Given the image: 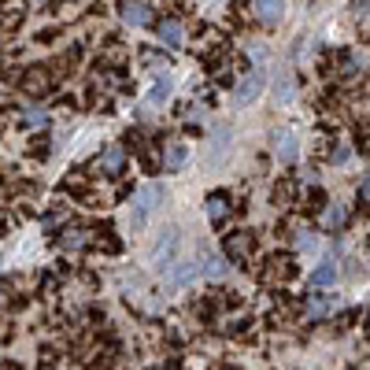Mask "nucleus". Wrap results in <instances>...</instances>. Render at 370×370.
<instances>
[{
	"label": "nucleus",
	"instance_id": "obj_1",
	"mask_svg": "<svg viewBox=\"0 0 370 370\" xmlns=\"http://www.w3.org/2000/svg\"><path fill=\"white\" fill-rule=\"evenodd\" d=\"M159 200H163V189L159 185H145V189L134 197V204H130V230L141 234L148 226V215L159 208Z\"/></svg>",
	"mask_w": 370,
	"mask_h": 370
},
{
	"label": "nucleus",
	"instance_id": "obj_2",
	"mask_svg": "<svg viewBox=\"0 0 370 370\" xmlns=\"http://www.w3.org/2000/svg\"><path fill=\"white\" fill-rule=\"evenodd\" d=\"M178 248H182V230L178 226H167V230L156 237V245H152V267L167 270L174 259H178Z\"/></svg>",
	"mask_w": 370,
	"mask_h": 370
},
{
	"label": "nucleus",
	"instance_id": "obj_3",
	"mask_svg": "<svg viewBox=\"0 0 370 370\" xmlns=\"http://www.w3.org/2000/svg\"><path fill=\"white\" fill-rule=\"evenodd\" d=\"M96 167H100V174H107V178L123 174V167H126V145H107L100 152V159H96Z\"/></svg>",
	"mask_w": 370,
	"mask_h": 370
},
{
	"label": "nucleus",
	"instance_id": "obj_4",
	"mask_svg": "<svg viewBox=\"0 0 370 370\" xmlns=\"http://www.w3.org/2000/svg\"><path fill=\"white\" fill-rule=\"evenodd\" d=\"M259 93H263V71H248L245 78L237 82V89H234V100H237V104H252Z\"/></svg>",
	"mask_w": 370,
	"mask_h": 370
},
{
	"label": "nucleus",
	"instance_id": "obj_5",
	"mask_svg": "<svg viewBox=\"0 0 370 370\" xmlns=\"http://www.w3.org/2000/svg\"><path fill=\"white\" fill-rule=\"evenodd\" d=\"M118 15H123L126 26H148L152 23V8L145 4V0H123Z\"/></svg>",
	"mask_w": 370,
	"mask_h": 370
},
{
	"label": "nucleus",
	"instance_id": "obj_6",
	"mask_svg": "<svg viewBox=\"0 0 370 370\" xmlns=\"http://www.w3.org/2000/svg\"><path fill=\"white\" fill-rule=\"evenodd\" d=\"M300 141H297V134L292 130H278L274 134V156L281 159V163H297V156H300Z\"/></svg>",
	"mask_w": 370,
	"mask_h": 370
},
{
	"label": "nucleus",
	"instance_id": "obj_7",
	"mask_svg": "<svg viewBox=\"0 0 370 370\" xmlns=\"http://www.w3.org/2000/svg\"><path fill=\"white\" fill-rule=\"evenodd\" d=\"M163 274L170 278V285H178V289H182V285H189V281L197 278L200 270H197V263H193V259H182V256H178L167 270H163Z\"/></svg>",
	"mask_w": 370,
	"mask_h": 370
},
{
	"label": "nucleus",
	"instance_id": "obj_8",
	"mask_svg": "<svg viewBox=\"0 0 370 370\" xmlns=\"http://www.w3.org/2000/svg\"><path fill=\"white\" fill-rule=\"evenodd\" d=\"M230 137H234V130L230 126H215V137H211V145H208V156H204V163H222L226 156V148H230Z\"/></svg>",
	"mask_w": 370,
	"mask_h": 370
},
{
	"label": "nucleus",
	"instance_id": "obj_9",
	"mask_svg": "<svg viewBox=\"0 0 370 370\" xmlns=\"http://www.w3.org/2000/svg\"><path fill=\"white\" fill-rule=\"evenodd\" d=\"M256 19L263 26H274L285 19V0H256Z\"/></svg>",
	"mask_w": 370,
	"mask_h": 370
},
{
	"label": "nucleus",
	"instance_id": "obj_10",
	"mask_svg": "<svg viewBox=\"0 0 370 370\" xmlns=\"http://www.w3.org/2000/svg\"><path fill=\"white\" fill-rule=\"evenodd\" d=\"M200 274H208V278H226V270H230V263H226L222 256H215L211 248H204L200 252Z\"/></svg>",
	"mask_w": 370,
	"mask_h": 370
},
{
	"label": "nucleus",
	"instance_id": "obj_11",
	"mask_svg": "<svg viewBox=\"0 0 370 370\" xmlns=\"http://www.w3.org/2000/svg\"><path fill=\"white\" fill-rule=\"evenodd\" d=\"M185 156H189V152H185V141H167V145H163V167L170 174L185 167Z\"/></svg>",
	"mask_w": 370,
	"mask_h": 370
},
{
	"label": "nucleus",
	"instance_id": "obj_12",
	"mask_svg": "<svg viewBox=\"0 0 370 370\" xmlns=\"http://www.w3.org/2000/svg\"><path fill=\"white\" fill-rule=\"evenodd\" d=\"M159 37H163V45L178 49L185 41V23H182V19H163V23H159Z\"/></svg>",
	"mask_w": 370,
	"mask_h": 370
},
{
	"label": "nucleus",
	"instance_id": "obj_13",
	"mask_svg": "<svg viewBox=\"0 0 370 370\" xmlns=\"http://www.w3.org/2000/svg\"><path fill=\"white\" fill-rule=\"evenodd\" d=\"M333 308H337L333 297H311V300H308V311H303V319H308V322H319L322 315H330Z\"/></svg>",
	"mask_w": 370,
	"mask_h": 370
},
{
	"label": "nucleus",
	"instance_id": "obj_14",
	"mask_svg": "<svg viewBox=\"0 0 370 370\" xmlns=\"http://www.w3.org/2000/svg\"><path fill=\"white\" fill-rule=\"evenodd\" d=\"M344 219H348L344 204H326L322 208V230H341Z\"/></svg>",
	"mask_w": 370,
	"mask_h": 370
},
{
	"label": "nucleus",
	"instance_id": "obj_15",
	"mask_svg": "<svg viewBox=\"0 0 370 370\" xmlns=\"http://www.w3.org/2000/svg\"><path fill=\"white\" fill-rule=\"evenodd\" d=\"M60 245L67 248V252H78V248L89 245V230H82V226H71V230H63Z\"/></svg>",
	"mask_w": 370,
	"mask_h": 370
},
{
	"label": "nucleus",
	"instance_id": "obj_16",
	"mask_svg": "<svg viewBox=\"0 0 370 370\" xmlns=\"http://www.w3.org/2000/svg\"><path fill=\"white\" fill-rule=\"evenodd\" d=\"M204 211H208V219H211V222H222L226 215H230V200H226L222 193H211L208 204H204Z\"/></svg>",
	"mask_w": 370,
	"mask_h": 370
},
{
	"label": "nucleus",
	"instance_id": "obj_17",
	"mask_svg": "<svg viewBox=\"0 0 370 370\" xmlns=\"http://www.w3.org/2000/svg\"><path fill=\"white\" fill-rule=\"evenodd\" d=\"M292 96H297V78H292L289 71H281L278 74V85H274V100L278 104H289Z\"/></svg>",
	"mask_w": 370,
	"mask_h": 370
},
{
	"label": "nucleus",
	"instance_id": "obj_18",
	"mask_svg": "<svg viewBox=\"0 0 370 370\" xmlns=\"http://www.w3.org/2000/svg\"><path fill=\"white\" fill-rule=\"evenodd\" d=\"M167 96H170V78H167V74H159L156 85H152L148 96H145V104L148 107H159V104H167Z\"/></svg>",
	"mask_w": 370,
	"mask_h": 370
},
{
	"label": "nucleus",
	"instance_id": "obj_19",
	"mask_svg": "<svg viewBox=\"0 0 370 370\" xmlns=\"http://www.w3.org/2000/svg\"><path fill=\"white\" fill-rule=\"evenodd\" d=\"M23 89L34 93V96L49 93V71H26V74H23Z\"/></svg>",
	"mask_w": 370,
	"mask_h": 370
},
{
	"label": "nucleus",
	"instance_id": "obj_20",
	"mask_svg": "<svg viewBox=\"0 0 370 370\" xmlns=\"http://www.w3.org/2000/svg\"><path fill=\"white\" fill-rule=\"evenodd\" d=\"M226 252H230L234 259H245L248 252H252V237H248V234H234L230 245H226Z\"/></svg>",
	"mask_w": 370,
	"mask_h": 370
},
{
	"label": "nucleus",
	"instance_id": "obj_21",
	"mask_svg": "<svg viewBox=\"0 0 370 370\" xmlns=\"http://www.w3.org/2000/svg\"><path fill=\"white\" fill-rule=\"evenodd\" d=\"M333 278H337V263H333V259H326L322 267L311 270V285H330Z\"/></svg>",
	"mask_w": 370,
	"mask_h": 370
},
{
	"label": "nucleus",
	"instance_id": "obj_22",
	"mask_svg": "<svg viewBox=\"0 0 370 370\" xmlns=\"http://www.w3.org/2000/svg\"><path fill=\"white\" fill-rule=\"evenodd\" d=\"M23 126L26 130H45L49 126V115L41 112V107H26V112H23Z\"/></svg>",
	"mask_w": 370,
	"mask_h": 370
},
{
	"label": "nucleus",
	"instance_id": "obj_23",
	"mask_svg": "<svg viewBox=\"0 0 370 370\" xmlns=\"http://www.w3.org/2000/svg\"><path fill=\"white\" fill-rule=\"evenodd\" d=\"M292 245L303 248V252H311V248H315V234L308 230V226H297V230H292Z\"/></svg>",
	"mask_w": 370,
	"mask_h": 370
},
{
	"label": "nucleus",
	"instance_id": "obj_24",
	"mask_svg": "<svg viewBox=\"0 0 370 370\" xmlns=\"http://www.w3.org/2000/svg\"><path fill=\"white\" fill-rule=\"evenodd\" d=\"M348 156H352V148H348V145H337V148L330 152V159H333V163H348Z\"/></svg>",
	"mask_w": 370,
	"mask_h": 370
},
{
	"label": "nucleus",
	"instance_id": "obj_25",
	"mask_svg": "<svg viewBox=\"0 0 370 370\" xmlns=\"http://www.w3.org/2000/svg\"><path fill=\"white\" fill-rule=\"evenodd\" d=\"M141 56H145V63H148V67H163V56H159V52L145 49V52H141Z\"/></svg>",
	"mask_w": 370,
	"mask_h": 370
}]
</instances>
